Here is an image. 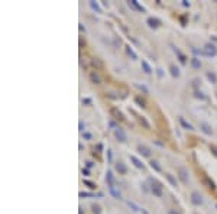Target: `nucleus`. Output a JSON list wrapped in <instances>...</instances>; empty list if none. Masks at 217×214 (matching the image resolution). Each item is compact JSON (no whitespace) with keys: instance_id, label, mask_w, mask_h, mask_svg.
<instances>
[{"instance_id":"obj_8","label":"nucleus","mask_w":217,"mask_h":214,"mask_svg":"<svg viewBox=\"0 0 217 214\" xmlns=\"http://www.w3.org/2000/svg\"><path fill=\"white\" fill-rule=\"evenodd\" d=\"M115 169H116V172L119 174V175H125V174H128V166L125 165V162H122V161H119V162H116L115 164Z\"/></svg>"},{"instance_id":"obj_34","label":"nucleus","mask_w":217,"mask_h":214,"mask_svg":"<svg viewBox=\"0 0 217 214\" xmlns=\"http://www.w3.org/2000/svg\"><path fill=\"white\" fill-rule=\"evenodd\" d=\"M107 159H108V162L112 164V161H113V153H112V149H107Z\"/></svg>"},{"instance_id":"obj_43","label":"nucleus","mask_w":217,"mask_h":214,"mask_svg":"<svg viewBox=\"0 0 217 214\" xmlns=\"http://www.w3.org/2000/svg\"><path fill=\"white\" fill-rule=\"evenodd\" d=\"M81 172H83V175H85V177H87V175H90V171H88V169H84V168H83V171H81Z\"/></svg>"},{"instance_id":"obj_7","label":"nucleus","mask_w":217,"mask_h":214,"mask_svg":"<svg viewBox=\"0 0 217 214\" xmlns=\"http://www.w3.org/2000/svg\"><path fill=\"white\" fill-rule=\"evenodd\" d=\"M110 114H112L113 119H116L117 122H125V116H123V113L117 109V107H112V109H110Z\"/></svg>"},{"instance_id":"obj_23","label":"nucleus","mask_w":217,"mask_h":214,"mask_svg":"<svg viewBox=\"0 0 217 214\" xmlns=\"http://www.w3.org/2000/svg\"><path fill=\"white\" fill-rule=\"evenodd\" d=\"M207 78H208V81L211 82V84H216L217 82V75H216V72H213V71H207Z\"/></svg>"},{"instance_id":"obj_36","label":"nucleus","mask_w":217,"mask_h":214,"mask_svg":"<svg viewBox=\"0 0 217 214\" xmlns=\"http://www.w3.org/2000/svg\"><path fill=\"white\" fill-rule=\"evenodd\" d=\"M194 95H195L197 98H201V100H204V98H205V95H204L203 93H200V91H195V93H194Z\"/></svg>"},{"instance_id":"obj_16","label":"nucleus","mask_w":217,"mask_h":214,"mask_svg":"<svg viewBox=\"0 0 217 214\" xmlns=\"http://www.w3.org/2000/svg\"><path fill=\"white\" fill-rule=\"evenodd\" d=\"M169 72H171V75H172L174 78H178V77L181 75L179 68H178L177 65H174V64H171V65H169Z\"/></svg>"},{"instance_id":"obj_21","label":"nucleus","mask_w":217,"mask_h":214,"mask_svg":"<svg viewBox=\"0 0 217 214\" xmlns=\"http://www.w3.org/2000/svg\"><path fill=\"white\" fill-rule=\"evenodd\" d=\"M135 103H136L139 107H142V109H145V107H146V100H145L143 97H141V95H136V97H135Z\"/></svg>"},{"instance_id":"obj_46","label":"nucleus","mask_w":217,"mask_h":214,"mask_svg":"<svg viewBox=\"0 0 217 214\" xmlns=\"http://www.w3.org/2000/svg\"><path fill=\"white\" fill-rule=\"evenodd\" d=\"M216 208H217V204H216Z\"/></svg>"},{"instance_id":"obj_12","label":"nucleus","mask_w":217,"mask_h":214,"mask_svg":"<svg viewBox=\"0 0 217 214\" xmlns=\"http://www.w3.org/2000/svg\"><path fill=\"white\" fill-rule=\"evenodd\" d=\"M138 152H139L143 158H149V156H151V149L146 148L145 145H139V146H138Z\"/></svg>"},{"instance_id":"obj_37","label":"nucleus","mask_w":217,"mask_h":214,"mask_svg":"<svg viewBox=\"0 0 217 214\" xmlns=\"http://www.w3.org/2000/svg\"><path fill=\"white\" fill-rule=\"evenodd\" d=\"M210 151H211V152H213V155H214V156L217 158V146L211 145V146H210Z\"/></svg>"},{"instance_id":"obj_20","label":"nucleus","mask_w":217,"mask_h":214,"mask_svg":"<svg viewBox=\"0 0 217 214\" xmlns=\"http://www.w3.org/2000/svg\"><path fill=\"white\" fill-rule=\"evenodd\" d=\"M178 120H179V123H181V126H182L184 129H187V130H192V125H191V123H188V122H187L182 116H179V117H178Z\"/></svg>"},{"instance_id":"obj_13","label":"nucleus","mask_w":217,"mask_h":214,"mask_svg":"<svg viewBox=\"0 0 217 214\" xmlns=\"http://www.w3.org/2000/svg\"><path fill=\"white\" fill-rule=\"evenodd\" d=\"M108 192H110L112 195H113V198H122V194H120V191L115 187V185H108Z\"/></svg>"},{"instance_id":"obj_5","label":"nucleus","mask_w":217,"mask_h":214,"mask_svg":"<svg viewBox=\"0 0 217 214\" xmlns=\"http://www.w3.org/2000/svg\"><path fill=\"white\" fill-rule=\"evenodd\" d=\"M201 182H203V185L204 187H207L208 189H211V191H214L217 187H216V184H214V181L208 177V175H204L203 177V179H201Z\"/></svg>"},{"instance_id":"obj_35","label":"nucleus","mask_w":217,"mask_h":214,"mask_svg":"<svg viewBox=\"0 0 217 214\" xmlns=\"http://www.w3.org/2000/svg\"><path fill=\"white\" fill-rule=\"evenodd\" d=\"M84 129H85V125L83 123V120H80V123H78V130H80L81 133H84Z\"/></svg>"},{"instance_id":"obj_15","label":"nucleus","mask_w":217,"mask_h":214,"mask_svg":"<svg viewBox=\"0 0 217 214\" xmlns=\"http://www.w3.org/2000/svg\"><path fill=\"white\" fill-rule=\"evenodd\" d=\"M141 65H142V70H143V72H145V74H148V75H149V74H152V71H154V70L151 68V65L148 64V61L142 59V61H141Z\"/></svg>"},{"instance_id":"obj_10","label":"nucleus","mask_w":217,"mask_h":214,"mask_svg":"<svg viewBox=\"0 0 217 214\" xmlns=\"http://www.w3.org/2000/svg\"><path fill=\"white\" fill-rule=\"evenodd\" d=\"M146 23H148V26H149V28L156 29V28H159L161 20H159V19H156V18H148V19H146Z\"/></svg>"},{"instance_id":"obj_28","label":"nucleus","mask_w":217,"mask_h":214,"mask_svg":"<svg viewBox=\"0 0 217 214\" xmlns=\"http://www.w3.org/2000/svg\"><path fill=\"white\" fill-rule=\"evenodd\" d=\"M91 64H93V67H96V70H100V68L103 67V62H101L100 59H97V58H93V59H91Z\"/></svg>"},{"instance_id":"obj_9","label":"nucleus","mask_w":217,"mask_h":214,"mask_svg":"<svg viewBox=\"0 0 217 214\" xmlns=\"http://www.w3.org/2000/svg\"><path fill=\"white\" fill-rule=\"evenodd\" d=\"M200 130L204 133V135H207V136H213V129H211V126L208 125V123H205V122H203V123H200Z\"/></svg>"},{"instance_id":"obj_18","label":"nucleus","mask_w":217,"mask_h":214,"mask_svg":"<svg viewBox=\"0 0 217 214\" xmlns=\"http://www.w3.org/2000/svg\"><path fill=\"white\" fill-rule=\"evenodd\" d=\"M106 182H107L108 185H115V177H113V172H112L110 169L106 172Z\"/></svg>"},{"instance_id":"obj_11","label":"nucleus","mask_w":217,"mask_h":214,"mask_svg":"<svg viewBox=\"0 0 217 214\" xmlns=\"http://www.w3.org/2000/svg\"><path fill=\"white\" fill-rule=\"evenodd\" d=\"M129 158H130L132 164L135 165V168H138V169H143V168H145V164H143V162H142V161H141L139 158H136L135 155H130Z\"/></svg>"},{"instance_id":"obj_22","label":"nucleus","mask_w":217,"mask_h":214,"mask_svg":"<svg viewBox=\"0 0 217 214\" xmlns=\"http://www.w3.org/2000/svg\"><path fill=\"white\" fill-rule=\"evenodd\" d=\"M149 166H151L154 171H156V172H161V171H162V168H161L159 162H158V161H155V159H152V161L149 162Z\"/></svg>"},{"instance_id":"obj_6","label":"nucleus","mask_w":217,"mask_h":214,"mask_svg":"<svg viewBox=\"0 0 217 214\" xmlns=\"http://www.w3.org/2000/svg\"><path fill=\"white\" fill-rule=\"evenodd\" d=\"M191 202L194 204V205H201L203 204V195L198 192V191H192L191 192Z\"/></svg>"},{"instance_id":"obj_19","label":"nucleus","mask_w":217,"mask_h":214,"mask_svg":"<svg viewBox=\"0 0 217 214\" xmlns=\"http://www.w3.org/2000/svg\"><path fill=\"white\" fill-rule=\"evenodd\" d=\"M172 48H174V52L178 55V59H179V62H181V64H185V62H187V57H185V55H184V54H182V52H181L178 48H175V46H172Z\"/></svg>"},{"instance_id":"obj_27","label":"nucleus","mask_w":217,"mask_h":214,"mask_svg":"<svg viewBox=\"0 0 217 214\" xmlns=\"http://www.w3.org/2000/svg\"><path fill=\"white\" fill-rule=\"evenodd\" d=\"M126 52H128V55H130V57H132V59H138V55H136V52L133 51V48H132L130 45H128V46H126Z\"/></svg>"},{"instance_id":"obj_38","label":"nucleus","mask_w":217,"mask_h":214,"mask_svg":"<svg viewBox=\"0 0 217 214\" xmlns=\"http://www.w3.org/2000/svg\"><path fill=\"white\" fill-rule=\"evenodd\" d=\"M80 197H96V195L91 192H80Z\"/></svg>"},{"instance_id":"obj_44","label":"nucleus","mask_w":217,"mask_h":214,"mask_svg":"<svg viewBox=\"0 0 217 214\" xmlns=\"http://www.w3.org/2000/svg\"><path fill=\"white\" fill-rule=\"evenodd\" d=\"M80 31H81V32H83V31H84V32H85V28H84V26H83V25H81V23H80Z\"/></svg>"},{"instance_id":"obj_14","label":"nucleus","mask_w":217,"mask_h":214,"mask_svg":"<svg viewBox=\"0 0 217 214\" xmlns=\"http://www.w3.org/2000/svg\"><path fill=\"white\" fill-rule=\"evenodd\" d=\"M190 64H191V67H192L194 70H200V68L203 67V64H201L200 58H197V57H192V58L190 59Z\"/></svg>"},{"instance_id":"obj_31","label":"nucleus","mask_w":217,"mask_h":214,"mask_svg":"<svg viewBox=\"0 0 217 214\" xmlns=\"http://www.w3.org/2000/svg\"><path fill=\"white\" fill-rule=\"evenodd\" d=\"M84 185H87L90 189H96V188H97L96 182H91V181H88V179H84Z\"/></svg>"},{"instance_id":"obj_45","label":"nucleus","mask_w":217,"mask_h":214,"mask_svg":"<svg viewBox=\"0 0 217 214\" xmlns=\"http://www.w3.org/2000/svg\"><path fill=\"white\" fill-rule=\"evenodd\" d=\"M182 6H185V7H188V6H190V3H187V2H182Z\"/></svg>"},{"instance_id":"obj_29","label":"nucleus","mask_w":217,"mask_h":214,"mask_svg":"<svg viewBox=\"0 0 217 214\" xmlns=\"http://www.w3.org/2000/svg\"><path fill=\"white\" fill-rule=\"evenodd\" d=\"M90 7H91L93 10H96L97 13H101V9H100V6L97 5V2H90Z\"/></svg>"},{"instance_id":"obj_2","label":"nucleus","mask_w":217,"mask_h":214,"mask_svg":"<svg viewBox=\"0 0 217 214\" xmlns=\"http://www.w3.org/2000/svg\"><path fill=\"white\" fill-rule=\"evenodd\" d=\"M204 55L205 57H216L217 55V48H216V45H213V44H205L204 45Z\"/></svg>"},{"instance_id":"obj_1","label":"nucleus","mask_w":217,"mask_h":214,"mask_svg":"<svg viewBox=\"0 0 217 214\" xmlns=\"http://www.w3.org/2000/svg\"><path fill=\"white\" fill-rule=\"evenodd\" d=\"M177 174H178V178H179V181H181L182 184H188V181H190V174H188V169H187V168L179 166V168L177 169Z\"/></svg>"},{"instance_id":"obj_25","label":"nucleus","mask_w":217,"mask_h":214,"mask_svg":"<svg viewBox=\"0 0 217 214\" xmlns=\"http://www.w3.org/2000/svg\"><path fill=\"white\" fill-rule=\"evenodd\" d=\"M129 6H132V7H135V9H138L139 12H145V9L138 3V0H130V2H129Z\"/></svg>"},{"instance_id":"obj_30","label":"nucleus","mask_w":217,"mask_h":214,"mask_svg":"<svg viewBox=\"0 0 217 214\" xmlns=\"http://www.w3.org/2000/svg\"><path fill=\"white\" fill-rule=\"evenodd\" d=\"M91 210H93V214H101V207L98 204H93Z\"/></svg>"},{"instance_id":"obj_41","label":"nucleus","mask_w":217,"mask_h":214,"mask_svg":"<svg viewBox=\"0 0 217 214\" xmlns=\"http://www.w3.org/2000/svg\"><path fill=\"white\" fill-rule=\"evenodd\" d=\"M85 165H87V168H93V166H94V162H93V161H87Z\"/></svg>"},{"instance_id":"obj_39","label":"nucleus","mask_w":217,"mask_h":214,"mask_svg":"<svg viewBox=\"0 0 217 214\" xmlns=\"http://www.w3.org/2000/svg\"><path fill=\"white\" fill-rule=\"evenodd\" d=\"M168 214H181L178 210H175V208H169L168 210Z\"/></svg>"},{"instance_id":"obj_24","label":"nucleus","mask_w":217,"mask_h":214,"mask_svg":"<svg viewBox=\"0 0 217 214\" xmlns=\"http://www.w3.org/2000/svg\"><path fill=\"white\" fill-rule=\"evenodd\" d=\"M165 178H167V181H168L172 187H175V188L178 187V182H177V179L174 178V175H171V174H165Z\"/></svg>"},{"instance_id":"obj_32","label":"nucleus","mask_w":217,"mask_h":214,"mask_svg":"<svg viewBox=\"0 0 217 214\" xmlns=\"http://www.w3.org/2000/svg\"><path fill=\"white\" fill-rule=\"evenodd\" d=\"M128 205H129V207H132V208H133V211H136V213L141 210V208H139V207H138L135 202H132V201H128Z\"/></svg>"},{"instance_id":"obj_40","label":"nucleus","mask_w":217,"mask_h":214,"mask_svg":"<svg viewBox=\"0 0 217 214\" xmlns=\"http://www.w3.org/2000/svg\"><path fill=\"white\" fill-rule=\"evenodd\" d=\"M156 74H158V77H159V78H162V77H164V72H162V70H161V68H156Z\"/></svg>"},{"instance_id":"obj_42","label":"nucleus","mask_w":217,"mask_h":214,"mask_svg":"<svg viewBox=\"0 0 217 214\" xmlns=\"http://www.w3.org/2000/svg\"><path fill=\"white\" fill-rule=\"evenodd\" d=\"M83 103H84V104H91V98H84Z\"/></svg>"},{"instance_id":"obj_26","label":"nucleus","mask_w":217,"mask_h":214,"mask_svg":"<svg viewBox=\"0 0 217 214\" xmlns=\"http://www.w3.org/2000/svg\"><path fill=\"white\" fill-rule=\"evenodd\" d=\"M138 120H139V123L145 127V129H151V125H149V122L143 117V116H138Z\"/></svg>"},{"instance_id":"obj_17","label":"nucleus","mask_w":217,"mask_h":214,"mask_svg":"<svg viewBox=\"0 0 217 214\" xmlns=\"http://www.w3.org/2000/svg\"><path fill=\"white\" fill-rule=\"evenodd\" d=\"M90 80H91L93 84H101V78H100V75H98L96 71H91V72H90Z\"/></svg>"},{"instance_id":"obj_3","label":"nucleus","mask_w":217,"mask_h":214,"mask_svg":"<svg viewBox=\"0 0 217 214\" xmlns=\"http://www.w3.org/2000/svg\"><path fill=\"white\" fill-rule=\"evenodd\" d=\"M115 136H116V139L119 140V142H122V143H125L126 140H128V136H126V133H125V130L122 129V127H115Z\"/></svg>"},{"instance_id":"obj_33","label":"nucleus","mask_w":217,"mask_h":214,"mask_svg":"<svg viewBox=\"0 0 217 214\" xmlns=\"http://www.w3.org/2000/svg\"><path fill=\"white\" fill-rule=\"evenodd\" d=\"M81 135H83V139H85V140H90V139L93 138V135L88 133V132H84V133H81Z\"/></svg>"},{"instance_id":"obj_4","label":"nucleus","mask_w":217,"mask_h":214,"mask_svg":"<svg viewBox=\"0 0 217 214\" xmlns=\"http://www.w3.org/2000/svg\"><path fill=\"white\" fill-rule=\"evenodd\" d=\"M151 192H152L155 197H162V185H161L159 182L154 181L152 185H151Z\"/></svg>"}]
</instances>
